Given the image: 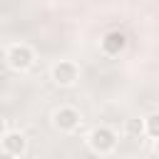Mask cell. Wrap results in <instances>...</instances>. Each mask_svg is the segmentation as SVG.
<instances>
[{"label":"cell","mask_w":159,"mask_h":159,"mask_svg":"<svg viewBox=\"0 0 159 159\" xmlns=\"http://www.w3.org/2000/svg\"><path fill=\"white\" fill-rule=\"evenodd\" d=\"M124 47H127V35L119 32V30H112V32H107L102 37V50L107 55H119Z\"/></svg>","instance_id":"8992f818"},{"label":"cell","mask_w":159,"mask_h":159,"mask_svg":"<svg viewBox=\"0 0 159 159\" xmlns=\"http://www.w3.org/2000/svg\"><path fill=\"white\" fill-rule=\"evenodd\" d=\"M144 122H147V134L157 142L159 139V114H149Z\"/></svg>","instance_id":"ba28073f"},{"label":"cell","mask_w":159,"mask_h":159,"mask_svg":"<svg viewBox=\"0 0 159 159\" xmlns=\"http://www.w3.org/2000/svg\"><path fill=\"white\" fill-rule=\"evenodd\" d=\"M0 159H15V157H12V154H7V152H2V157H0Z\"/></svg>","instance_id":"9c48e42d"},{"label":"cell","mask_w":159,"mask_h":159,"mask_svg":"<svg viewBox=\"0 0 159 159\" xmlns=\"http://www.w3.org/2000/svg\"><path fill=\"white\" fill-rule=\"evenodd\" d=\"M89 147H92V152H97V154L112 152V149L117 147V134H114V129H109V127H94V129L89 132Z\"/></svg>","instance_id":"7a4b0ae2"},{"label":"cell","mask_w":159,"mask_h":159,"mask_svg":"<svg viewBox=\"0 0 159 159\" xmlns=\"http://www.w3.org/2000/svg\"><path fill=\"white\" fill-rule=\"evenodd\" d=\"M52 122L60 132H72L80 127V112L75 107H60L55 114H52Z\"/></svg>","instance_id":"277c9868"},{"label":"cell","mask_w":159,"mask_h":159,"mask_svg":"<svg viewBox=\"0 0 159 159\" xmlns=\"http://www.w3.org/2000/svg\"><path fill=\"white\" fill-rule=\"evenodd\" d=\"M5 60H7V65H10L12 70L22 72V70H27V67L35 62V52H32V47H30V45L17 42V45H10V47H7Z\"/></svg>","instance_id":"6da1fadb"},{"label":"cell","mask_w":159,"mask_h":159,"mask_svg":"<svg viewBox=\"0 0 159 159\" xmlns=\"http://www.w3.org/2000/svg\"><path fill=\"white\" fill-rule=\"evenodd\" d=\"M154 152H157V154H159V139H157V142H154Z\"/></svg>","instance_id":"30bf717a"},{"label":"cell","mask_w":159,"mask_h":159,"mask_svg":"<svg viewBox=\"0 0 159 159\" xmlns=\"http://www.w3.org/2000/svg\"><path fill=\"white\" fill-rule=\"evenodd\" d=\"M27 147V139L22 132H5L2 134V152L12 154V157H20Z\"/></svg>","instance_id":"5b68a950"},{"label":"cell","mask_w":159,"mask_h":159,"mask_svg":"<svg viewBox=\"0 0 159 159\" xmlns=\"http://www.w3.org/2000/svg\"><path fill=\"white\" fill-rule=\"evenodd\" d=\"M77 77H80V70H77V65L70 62V60H60V62L52 67V80H55V84H60V87L75 84Z\"/></svg>","instance_id":"3957f363"},{"label":"cell","mask_w":159,"mask_h":159,"mask_svg":"<svg viewBox=\"0 0 159 159\" xmlns=\"http://www.w3.org/2000/svg\"><path fill=\"white\" fill-rule=\"evenodd\" d=\"M144 132H147V122L144 119H137V117L127 119V134L129 137H142Z\"/></svg>","instance_id":"52a82bcc"}]
</instances>
